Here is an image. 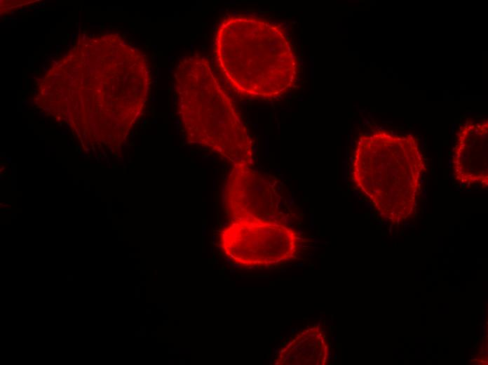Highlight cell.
<instances>
[{"label":"cell","mask_w":488,"mask_h":365,"mask_svg":"<svg viewBox=\"0 0 488 365\" xmlns=\"http://www.w3.org/2000/svg\"><path fill=\"white\" fill-rule=\"evenodd\" d=\"M214 55L227 83L243 96L277 98L296 82L297 62L285 30L262 18H224L215 32Z\"/></svg>","instance_id":"cell-1"},{"label":"cell","mask_w":488,"mask_h":365,"mask_svg":"<svg viewBox=\"0 0 488 365\" xmlns=\"http://www.w3.org/2000/svg\"><path fill=\"white\" fill-rule=\"evenodd\" d=\"M179 120L187 140L210 149L232 165L252 166L254 146L234 104L199 55L182 58L174 69Z\"/></svg>","instance_id":"cell-2"},{"label":"cell","mask_w":488,"mask_h":365,"mask_svg":"<svg viewBox=\"0 0 488 365\" xmlns=\"http://www.w3.org/2000/svg\"><path fill=\"white\" fill-rule=\"evenodd\" d=\"M220 244L226 257L238 265L273 266L296 257L299 237L281 221L250 218L232 220L222 230Z\"/></svg>","instance_id":"cell-3"},{"label":"cell","mask_w":488,"mask_h":365,"mask_svg":"<svg viewBox=\"0 0 488 365\" xmlns=\"http://www.w3.org/2000/svg\"><path fill=\"white\" fill-rule=\"evenodd\" d=\"M277 182L252 166L234 164L224 187V206L232 220L271 219L279 213Z\"/></svg>","instance_id":"cell-4"},{"label":"cell","mask_w":488,"mask_h":365,"mask_svg":"<svg viewBox=\"0 0 488 365\" xmlns=\"http://www.w3.org/2000/svg\"><path fill=\"white\" fill-rule=\"evenodd\" d=\"M329 356L325 336L318 326L295 335L278 352L276 365H324Z\"/></svg>","instance_id":"cell-5"},{"label":"cell","mask_w":488,"mask_h":365,"mask_svg":"<svg viewBox=\"0 0 488 365\" xmlns=\"http://www.w3.org/2000/svg\"><path fill=\"white\" fill-rule=\"evenodd\" d=\"M416 178H419V171H417V172H416Z\"/></svg>","instance_id":"cell-6"},{"label":"cell","mask_w":488,"mask_h":365,"mask_svg":"<svg viewBox=\"0 0 488 365\" xmlns=\"http://www.w3.org/2000/svg\"><path fill=\"white\" fill-rule=\"evenodd\" d=\"M424 180L423 179L421 180V183H423Z\"/></svg>","instance_id":"cell-7"},{"label":"cell","mask_w":488,"mask_h":365,"mask_svg":"<svg viewBox=\"0 0 488 365\" xmlns=\"http://www.w3.org/2000/svg\"><path fill=\"white\" fill-rule=\"evenodd\" d=\"M469 185H470V182H468L467 183V186H469Z\"/></svg>","instance_id":"cell-8"}]
</instances>
